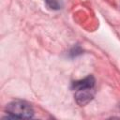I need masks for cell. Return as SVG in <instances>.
Wrapping results in <instances>:
<instances>
[{
	"label": "cell",
	"instance_id": "obj_1",
	"mask_svg": "<svg viewBox=\"0 0 120 120\" xmlns=\"http://www.w3.org/2000/svg\"><path fill=\"white\" fill-rule=\"evenodd\" d=\"M8 118H32L34 115L33 108L25 101L16 100L8 103L6 107Z\"/></svg>",
	"mask_w": 120,
	"mask_h": 120
},
{
	"label": "cell",
	"instance_id": "obj_2",
	"mask_svg": "<svg viewBox=\"0 0 120 120\" xmlns=\"http://www.w3.org/2000/svg\"><path fill=\"white\" fill-rule=\"evenodd\" d=\"M94 96H95V87H92V88H82L76 90L74 98L76 102L80 106H84L93 99Z\"/></svg>",
	"mask_w": 120,
	"mask_h": 120
},
{
	"label": "cell",
	"instance_id": "obj_3",
	"mask_svg": "<svg viewBox=\"0 0 120 120\" xmlns=\"http://www.w3.org/2000/svg\"><path fill=\"white\" fill-rule=\"evenodd\" d=\"M95 83H96L95 78L92 75H89L82 80L74 82L72 83V89L78 90L82 88H92V87H95Z\"/></svg>",
	"mask_w": 120,
	"mask_h": 120
},
{
	"label": "cell",
	"instance_id": "obj_4",
	"mask_svg": "<svg viewBox=\"0 0 120 120\" xmlns=\"http://www.w3.org/2000/svg\"><path fill=\"white\" fill-rule=\"evenodd\" d=\"M45 3L47 4V6L50 8H52V9H59L61 5H60V2L59 0H44Z\"/></svg>",
	"mask_w": 120,
	"mask_h": 120
}]
</instances>
